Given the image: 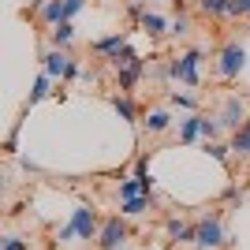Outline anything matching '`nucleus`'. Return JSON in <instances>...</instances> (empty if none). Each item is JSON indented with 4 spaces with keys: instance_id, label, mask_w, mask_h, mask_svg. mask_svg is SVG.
<instances>
[{
    "instance_id": "obj_1",
    "label": "nucleus",
    "mask_w": 250,
    "mask_h": 250,
    "mask_svg": "<svg viewBox=\"0 0 250 250\" xmlns=\"http://www.w3.org/2000/svg\"><path fill=\"white\" fill-rule=\"evenodd\" d=\"M101 235V220H97V209L94 206H75L67 224L56 231V243H75V239H97Z\"/></svg>"
},
{
    "instance_id": "obj_2",
    "label": "nucleus",
    "mask_w": 250,
    "mask_h": 250,
    "mask_svg": "<svg viewBox=\"0 0 250 250\" xmlns=\"http://www.w3.org/2000/svg\"><path fill=\"white\" fill-rule=\"evenodd\" d=\"M231 235L224 231V220H220V213H206V217L198 220V235H194V250H220L228 247Z\"/></svg>"
},
{
    "instance_id": "obj_3",
    "label": "nucleus",
    "mask_w": 250,
    "mask_h": 250,
    "mask_svg": "<svg viewBox=\"0 0 250 250\" xmlns=\"http://www.w3.org/2000/svg\"><path fill=\"white\" fill-rule=\"evenodd\" d=\"M42 71L52 75L56 83H71V79H79L83 75V67H79V60H75L67 49H49L42 56Z\"/></svg>"
},
{
    "instance_id": "obj_4",
    "label": "nucleus",
    "mask_w": 250,
    "mask_h": 250,
    "mask_svg": "<svg viewBox=\"0 0 250 250\" xmlns=\"http://www.w3.org/2000/svg\"><path fill=\"white\" fill-rule=\"evenodd\" d=\"M202 56H206L202 49H187V52H179L176 60H168L172 63V79L183 86H198L202 83Z\"/></svg>"
},
{
    "instance_id": "obj_5",
    "label": "nucleus",
    "mask_w": 250,
    "mask_h": 250,
    "mask_svg": "<svg viewBox=\"0 0 250 250\" xmlns=\"http://www.w3.org/2000/svg\"><path fill=\"white\" fill-rule=\"evenodd\" d=\"M127 235H131L127 217H104L101 220V235H97V250H124Z\"/></svg>"
},
{
    "instance_id": "obj_6",
    "label": "nucleus",
    "mask_w": 250,
    "mask_h": 250,
    "mask_svg": "<svg viewBox=\"0 0 250 250\" xmlns=\"http://www.w3.org/2000/svg\"><path fill=\"white\" fill-rule=\"evenodd\" d=\"M217 120H220V127H224V131H231V135H235V131L250 120L247 101H243L239 94H228V97H224V104H220V112H217Z\"/></svg>"
},
{
    "instance_id": "obj_7",
    "label": "nucleus",
    "mask_w": 250,
    "mask_h": 250,
    "mask_svg": "<svg viewBox=\"0 0 250 250\" xmlns=\"http://www.w3.org/2000/svg\"><path fill=\"white\" fill-rule=\"evenodd\" d=\"M243 67H247V49H243V45H224L220 56H217V75L231 83V79L243 75Z\"/></svg>"
},
{
    "instance_id": "obj_8",
    "label": "nucleus",
    "mask_w": 250,
    "mask_h": 250,
    "mask_svg": "<svg viewBox=\"0 0 250 250\" xmlns=\"http://www.w3.org/2000/svg\"><path fill=\"white\" fill-rule=\"evenodd\" d=\"M90 49H94V56H101V60L116 63L127 49H131V42H127V34H124V30H116V34H108V38H97Z\"/></svg>"
},
{
    "instance_id": "obj_9",
    "label": "nucleus",
    "mask_w": 250,
    "mask_h": 250,
    "mask_svg": "<svg viewBox=\"0 0 250 250\" xmlns=\"http://www.w3.org/2000/svg\"><path fill=\"white\" fill-rule=\"evenodd\" d=\"M146 75H149V63L142 60V56H135V60L124 63V67H116V86H120V94H131Z\"/></svg>"
},
{
    "instance_id": "obj_10",
    "label": "nucleus",
    "mask_w": 250,
    "mask_h": 250,
    "mask_svg": "<svg viewBox=\"0 0 250 250\" xmlns=\"http://www.w3.org/2000/svg\"><path fill=\"white\" fill-rule=\"evenodd\" d=\"M165 231H168V243H172V247H187V243H194V235H198V224H187V220H179V217H168Z\"/></svg>"
},
{
    "instance_id": "obj_11",
    "label": "nucleus",
    "mask_w": 250,
    "mask_h": 250,
    "mask_svg": "<svg viewBox=\"0 0 250 250\" xmlns=\"http://www.w3.org/2000/svg\"><path fill=\"white\" fill-rule=\"evenodd\" d=\"M202 138V112H187L179 120V142L190 146V142H198Z\"/></svg>"
},
{
    "instance_id": "obj_12",
    "label": "nucleus",
    "mask_w": 250,
    "mask_h": 250,
    "mask_svg": "<svg viewBox=\"0 0 250 250\" xmlns=\"http://www.w3.org/2000/svg\"><path fill=\"white\" fill-rule=\"evenodd\" d=\"M153 206H157V198H153V194H138V198L120 202V217H142V213H149Z\"/></svg>"
},
{
    "instance_id": "obj_13",
    "label": "nucleus",
    "mask_w": 250,
    "mask_h": 250,
    "mask_svg": "<svg viewBox=\"0 0 250 250\" xmlns=\"http://www.w3.org/2000/svg\"><path fill=\"white\" fill-rule=\"evenodd\" d=\"M142 127H146L149 135H165L168 127H172V116H168L165 108H149V112L142 116Z\"/></svg>"
},
{
    "instance_id": "obj_14",
    "label": "nucleus",
    "mask_w": 250,
    "mask_h": 250,
    "mask_svg": "<svg viewBox=\"0 0 250 250\" xmlns=\"http://www.w3.org/2000/svg\"><path fill=\"white\" fill-rule=\"evenodd\" d=\"M138 30L146 34V38H161V34H168V19L161 15V11H146L142 22H138Z\"/></svg>"
},
{
    "instance_id": "obj_15",
    "label": "nucleus",
    "mask_w": 250,
    "mask_h": 250,
    "mask_svg": "<svg viewBox=\"0 0 250 250\" xmlns=\"http://www.w3.org/2000/svg\"><path fill=\"white\" fill-rule=\"evenodd\" d=\"M52 83H56V79H52V75H38V79H34V86H30V94H26V108H34V104L38 101H45V97L52 94Z\"/></svg>"
},
{
    "instance_id": "obj_16",
    "label": "nucleus",
    "mask_w": 250,
    "mask_h": 250,
    "mask_svg": "<svg viewBox=\"0 0 250 250\" xmlns=\"http://www.w3.org/2000/svg\"><path fill=\"white\" fill-rule=\"evenodd\" d=\"M112 108H116V116H120L124 124H138V104L131 101V94H116L112 97Z\"/></svg>"
},
{
    "instance_id": "obj_17",
    "label": "nucleus",
    "mask_w": 250,
    "mask_h": 250,
    "mask_svg": "<svg viewBox=\"0 0 250 250\" xmlns=\"http://www.w3.org/2000/svg\"><path fill=\"white\" fill-rule=\"evenodd\" d=\"M231 153L239 157V161H250V120L231 135Z\"/></svg>"
},
{
    "instance_id": "obj_18",
    "label": "nucleus",
    "mask_w": 250,
    "mask_h": 250,
    "mask_svg": "<svg viewBox=\"0 0 250 250\" xmlns=\"http://www.w3.org/2000/svg\"><path fill=\"white\" fill-rule=\"evenodd\" d=\"M49 38H52V49H67V45L75 42V26L71 22H60V26L49 30Z\"/></svg>"
},
{
    "instance_id": "obj_19",
    "label": "nucleus",
    "mask_w": 250,
    "mask_h": 250,
    "mask_svg": "<svg viewBox=\"0 0 250 250\" xmlns=\"http://www.w3.org/2000/svg\"><path fill=\"white\" fill-rule=\"evenodd\" d=\"M198 11L206 19H228V0H198Z\"/></svg>"
},
{
    "instance_id": "obj_20",
    "label": "nucleus",
    "mask_w": 250,
    "mask_h": 250,
    "mask_svg": "<svg viewBox=\"0 0 250 250\" xmlns=\"http://www.w3.org/2000/svg\"><path fill=\"white\" fill-rule=\"evenodd\" d=\"M168 101L176 104V108H183V112H198V97L187 94V90H172V94H168Z\"/></svg>"
},
{
    "instance_id": "obj_21",
    "label": "nucleus",
    "mask_w": 250,
    "mask_h": 250,
    "mask_svg": "<svg viewBox=\"0 0 250 250\" xmlns=\"http://www.w3.org/2000/svg\"><path fill=\"white\" fill-rule=\"evenodd\" d=\"M206 153L213 157V161H220V165H228L231 161V142H220V138L217 142H206Z\"/></svg>"
},
{
    "instance_id": "obj_22",
    "label": "nucleus",
    "mask_w": 250,
    "mask_h": 250,
    "mask_svg": "<svg viewBox=\"0 0 250 250\" xmlns=\"http://www.w3.org/2000/svg\"><path fill=\"white\" fill-rule=\"evenodd\" d=\"M220 131H224V127H220L217 116H202V142H217Z\"/></svg>"
},
{
    "instance_id": "obj_23",
    "label": "nucleus",
    "mask_w": 250,
    "mask_h": 250,
    "mask_svg": "<svg viewBox=\"0 0 250 250\" xmlns=\"http://www.w3.org/2000/svg\"><path fill=\"white\" fill-rule=\"evenodd\" d=\"M168 34H172V38H187V34H190V19L183 15V11H179L172 22H168Z\"/></svg>"
},
{
    "instance_id": "obj_24",
    "label": "nucleus",
    "mask_w": 250,
    "mask_h": 250,
    "mask_svg": "<svg viewBox=\"0 0 250 250\" xmlns=\"http://www.w3.org/2000/svg\"><path fill=\"white\" fill-rule=\"evenodd\" d=\"M228 19H250V0H228Z\"/></svg>"
},
{
    "instance_id": "obj_25",
    "label": "nucleus",
    "mask_w": 250,
    "mask_h": 250,
    "mask_svg": "<svg viewBox=\"0 0 250 250\" xmlns=\"http://www.w3.org/2000/svg\"><path fill=\"white\" fill-rule=\"evenodd\" d=\"M19 135H22V120H15V127H11L8 142H4V153H19Z\"/></svg>"
},
{
    "instance_id": "obj_26",
    "label": "nucleus",
    "mask_w": 250,
    "mask_h": 250,
    "mask_svg": "<svg viewBox=\"0 0 250 250\" xmlns=\"http://www.w3.org/2000/svg\"><path fill=\"white\" fill-rule=\"evenodd\" d=\"M0 250H30V243L22 239V235H4V239H0Z\"/></svg>"
},
{
    "instance_id": "obj_27",
    "label": "nucleus",
    "mask_w": 250,
    "mask_h": 250,
    "mask_svg": "<svg viewBox=\"0 0 250 250\" xmlns=\"http://www.w3.org/2000/svg\"><path fill=\"white\" fill-rule=\"evenodd\" d=\"M146 11H149V4H146V0H131V4H127V19L142 22V15H146Z\"/></svg>"
},
{
    "instance_id": "obj_28",
    "label": "nucleus",
    "mask_w": 250,
    "mask_h": 250,
    "mask_svg": "<svg viewBox=\"0 0 250 250\" xmlns=\"http://www.w3.org/2000/svg\"><path fill=\"white\" fill-rule=\"evenodd\" d=\"M243 198H247V194H243V190L235 187V183H228V187H224V202H231V206H235V209L243 206Z\"/></svg>"
},
{
    "instance_id": "obj_29",
    "label": "nucleus",
    "mask_w": 250,
    "mask_h": 250,
    "mask_svg": "<svg viewBox=\"0 0 250 250\" xmlns=\"http://www.w3.org/2000/svg\"><path fill=\"white\" fill-rule=\"evenodd\" d=\"M83 8H86V0H63V19L71 22V19H75V15H79Z\"/></svg>"
},
{
    "instance_id": "obj_30",
    "label": "nucleus",
    "mask_w": 250,
    "mask_h": 250,
    "mask_svg": "<svg viewBox=\"0 0 250 250\" xmlns=\"http://www.w3.org/2000/svg\"><path fill=\"white\" fill-rule=\"evenodd\" d=\"M79 79H83V83H90V86H97V83H101V75H97V71H90V67H83V75H79Z\"/></svg>"
},
{
    "instance_id": "obj_31",
    "label": "nucleus",
    "mask_w": 250,
    "mask_h": 250,
    "mask_svg": "<svg viewBox=\"0 0 250 250\" xmlns=\"http://www.w3.org/2000/svg\"><path fill=\"white\" fill-rule=\"evenodd\" d=\"M146 4H153V0H146Z\"/></svg>"
}]
</instances>
